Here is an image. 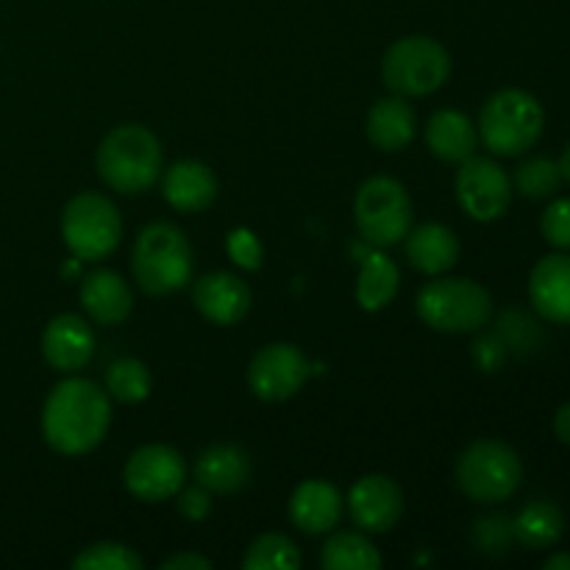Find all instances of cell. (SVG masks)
I'll list each match as a JSON object with an SVG mask.
<instances>
[{
	"instance_id": "6da1fadb",
	"label": "cell",
	"mask_w": 570,
	"mask_h": 570,
	"mask_svg": "<svg viewBox=\"0 0 570 570\" xmlns=\"http://www.w3.org/2000/svg\"><path fill=\"white\" fill-rule=\"evenodd\" d=\"M111 426L109 393L81 376L61 379L42 406L45 443L65 456L98 449Z\"/></svg>"
},
{
	"instance_id": "7a4b0ae2",
	"label": "cell",
	"mask_w": 570,
	"mask_h": 570,
	"mask_svg": "<svg viewBox=\"0 0 570 570\" xmlns=\"http://www.w3.org/2000/svg\"><path fill=\"white\" fill-rule=\"evenodd\" d=\"M100 181L120 195H142L161 173V142L150 128L139 122H122L111 128L98 145Z\"/></svg>"
},
{
	"instance_id": "3957f363",
	"label": "cell",
	"mask_w": 570,
	"mask_h": 570,
	"mask_svg": "<svg viewBox=\"0 0 570 570\" xmlns=\"http://www.w3.org/2000/svg\"><path fill=\"white\" fill-rule=\"evenodd\" d=\"M131 273L145 295L178 293L193 282V248L173 223H150L139 232L131 250Z\"/></svg>"
},
{
	"instance_id": "277c9868",
	"label": "cell",
	"mask_w": 570,
	"mask_h": 570,
	"mask_svg": "<svg viewBox=\"0 0 570 570\" xmlns=\"http://www.w3.org/2000/svg\"><path fill=\"white\" fill-rule=\"evenodd\" d=\"M546 111L527 89H501L479 115V139L493 156L515 159L543 137Z\"/></svg>"
},
{
	"instance_id": "5b68a950",
	"label": "cell",
	"mask_w": 570,
	"mask_h": 570,
	"mask_svg": "<svg viewBox=\"0 0 570 570\" xmlns=\"http://www.w3.org/2000/svg\"><path fill=\"white\" fill-rule=\"evenodd\" d=\"M415 312L434 332L471 334L490 323L493 298L473 278H434L417 293Z\"/></svg>"
},
{
	"instance_id": "8992f818",
	"label": "cell",
	"mask_w": 570,
	"mask_h": 570,
	"mask_svg": "<svg viewBox=\"0 0 570 570\" xmlns=\"http://www.w3.org/2000/svg\"><path fill=\"white\" fill-rule=\"evenodd\" d=\"M456 488L479 504H501L512 499L523 482V462L515 449L501 440H476L456 460Z\"/></svg>"
},
{
	"instance_id": "52a82bcc",
	"label": "cell",
	"mask_w": 570,
	"mask_h": 570,
	"mask_svg": "<svg viewBox=\"0 0 570 570\" xmlns=\"http://www.w3.org/2000/svg\"><path fill=\"white\" fill-rule=\"evenodd\" d=\"M451 56L438 39L404 37L387 48L382 59L384 87L401 98H423L449 81Z\"/></svg>"
},
{
	"instance_id": "ba28073f",
	"label": "cell",
	"mask_w": 570,
	"mask_h": 570,
	"mask_svg": "<svg viewBox=\"0 0 570 570\" xmlns=\"http://www.w3.org/2000/svg\"><path fill=\"white\" fill-rule=\"evenodd\" d=\"M354 220L362 239L373 248H393L404 243L412 223V200L401 181L390 176H373L356 189Z\"/></svg>"
},
{
	"instance_id": "9c48e42d",
	"label": "cell",
	"mask_w": 570,
	"mask_h": 570,
	"mask_svg": "<svg viewBox=\"0 0 570 570\" xmlns=\"http://www.w3.org/2000/svg\"><path fill=\"white\" fill-rule=\"evenodd\" d=\"M61 237L78 262H100L122 239V217L100 193H78L61 212Z\"/></svg>"
},
{
	"instance_id": "30bf717a",
	"label": "cell",
	"mask_w": 570,
	"mask_h": 570,
	"mask_svg": "<svg viewBox=\"0 0 570 570\" xmlns=\"http://www.w3.org/2000/svg\"><path fill=\"white\" fill-rule=\"evenodd\" d=\"M454 189L462 212L476 223L499 220L512 204V178L499 161L488 156L473 154L460 161Z\"/></svg>"
},
{
	"instance_id": "8fae6325",
	"label": "cell",
	"mask_w": 570,
	"mask_h": 570,
	"mask_svg": "<svg viewBox=\"0 0 570 570\" xmlns=\"http://www.w3.org/2000/svg\"><path fill=\"white\" fill-rule=\"evenodd\" d=\"M187 482V462L173 445L150 443L134 451L122 468V484L128 493L148 504L173 499Z\"/></svg>"
},
{
	"instance_id": "7c38bea8",
	"label": "cell",
	"mask_w": 570,
	"mask_h": 570,
	"mask_svg": "<svg viewBox=\"0 0 570 570\" xmlns=\"http://www.w3.org/2000/svg\"><path fill=\"white\" fill-rule=\"evenodd\" d=\"M309 379V360L293 343H271L256 351L248 365L250 393L267 404L289 401Z\"/></svg>"
},
{
	"instance_id": "4fadbf2b",
	"label": "cell",
	"mask_w": 570,
	"mask_h": 570,
	"mask_svg": "<svg viewBox=\"0 0 570 570\" xmlns=\"http://www.w3.org/2000/svg\"><path fill=\"white\" fill-rule=\"evenodd\" d=\"M351 521L367 534H384L401 521L404 512V493L399 484L384 473H367L354 482L348 493Z\"/></svg>"
},
{
	"instance_id": "5bb4252c",
	"label": "cell",
	"mask_w": 570,
	"mask_h": 570,
	"mask_svg": "<svg viewBox=\"0 0 570 570\" xmlns=\"http://www.w3.org/2000/svg\"><path fill=\"white\" fill-rule=\"evenodd\" d=\"M95 332L83 317L56 315L42 332V356L53 371L78 373L92 362L95 356Z\"/></svg>"
},
{
	"instance_id": "9a60e30c",
	"label": "cell",
	"mask_w": 570,
	"mask_h": 570,
	"mask_svg": "<svg viewBox=\"0 0 570 570\" xmlns=\"http://www.w3.org/2000/svg\"><path fill=\"white\" fill-rule=\"evenodd\" d=\"M250 287L239 276L226 271L206 273L195 282L193 304L215 326H234L250 312Z\"/></svg>"
},
{
	"instance_id": "2e32d148",
	"label": "cell",
	"mask_w": 570,
	"mask_h": 570,
	"mask_svg": "<svg viewBox=\"0 0 570 570\" xmlns=\"http://www.w3.org/2000/svg\"><path fill=\"white\" fill-rule=\"evenodd\" d=\"M345 501L326 479H306L289 495V521L304 534H328L340 523Z\"/></svg>"
},
{
	"instance_id": "e0dca14e",
	"label": "cell",
	"mask_w": 570,
	"mask_h": 570,
	"mask_svg": "<svg viewBox=\"0 0 570 570\" xmlns=\"http://www.w3.org/2000/svg\"><path fill=\"white\" fill-rule=\"evenodd\" d=\"M161 195L167 204L184 215L206 212L217 198V176L209 165L198 159H181L161 176Z\"/></svg>"
},
{
	"instance_id": "ac0fdd59",
	"label": "cell",
	"mask_w": 570,
	"mask_h": 570,
	"mask_svg": "<svg viewBox=\"0 0 570 570\" xmlns=\"http://www.w3.org/2000/svg\"><path fill=\"white\" fill-rule=\"evenodd\" d=\"M78 301H81L89 321L100 323V326H117L134 309V293L128 282L120 273L106 271V267H98L81 278Z\"/></svg>"
},
{
	"instance_id": "d6986e66",
	"label": "cell",
	"mask_w": 570,
	"mask_h": 570,
	"mask_svg": "<svg viewBox=\"0 0 570 570\" xmlns=\"http://www.w3.org/2000/svg\"><path fill=\"white\" fill-rule=\"evenodd\" d=\"M529 298L540 317L551 323H570V256L549 254L532 267Z\"/></svg>"
},
{
	"instance_id": "ffe728a7",
	"label": "cell",
	"mask_w": 570,
	"mask_h": 570,
	"mask_svg": "<svg viewBox=\"0 0 570 570\" xmlns=\"http://www.w3.org/2000/svg\"><path fill=\"white\" fill-rule=\"evenodd\" d=\"M365 134L373 148L384 150V154H399V150L410 148L417 134L415 109L401 95L376 100L367 111Z\"/></svg>"
},
{
	"instance_id": "44dd1931",
	"label": "cell",
	"mask_w": 570,
	"mask_h": 570,
	"mask_svg": "<svg viewBox=\"0 0 570 570\" xmlns=\"http://www.w3.org/2000/svg\"><path fill=\"white\" fill-rule=\"evenodd\" d=\"M404 243L410 265L426 276H443L460 262V239L443 223H423L417 228L412 226Z\"/></svg>"
},
{
	"instance_id": "7402d4cb",
	"label": "cell",
	"mask_w": 570,
	"mask_h": 570,
	"mask_svg": "<svg viewBox=\"0 0 570 570\" xmlns=\"http://www.w3.org/2000/svg\"><path fill=\"white\" fill-rule=\"evenodd\" d=\"M195 482L217 495L237 493L250 482V456L232 443L209 445L195 460Z\"/></svg>"
},
{
	"instance_id": "603a6c76",
	"label": "cell",
	"mask_w": 570,
	"mask_h": 570,
	"mask_svg": "<svg viewBox=\"0 0 570 570\" xmlns=\"http://www.w3.org/2000/svg\"><path fill=\"white\" fill-rule=\"evenodd\" d=\"M426 145L438 159L460 165L479 148V128L456 109H440L429 117Z\"/></svg>"
},
{
	"instance_id": "cb8c5ba5",
	"label": "cell",
	"mask_w": 570,
	"mask_h": 570,
	"mask_svg": "<svg viewBox=\"0 0 570 570\" xmlns=\"http://www.w3.org/2000/svg\"><path fill=\"white\" fill-rule=\"evenodd\" d=\"M399 295V267L387 254H367L356 278V304L365 312H382Z\"/></svg>"
},
{
	"instance_id": "d4e9b609",
	"label": "cell",
	"mask_w": 570,
	"mask_h": 570,
	"mask_svg": "<svg viewBox=\"0 0 570 570\" xmlns=\"http://www.w3.org/2000/svg\"><path fill=\"white\" fill-rule=\"evenodd\" d=\"M512 534H515L518 543L523 549L543 551L551 546L560 543V538L566 534V518L549 501H532V504L523 507L521 512L512 521Z\"/></svg>"
},
{
	"instance_id": "484cf974",
	"label": "cell",
	"mask_w": 570,
	"mask_h": 570,
	"mask_svg": "<svg viewBox=\"0 0 570 570\" xmlns=\"http://www.w3.org/2000/svg\"><path fill=\"white\" fill-rule=\"evenodd\" d=\"M321 566L326 570H379L384 560L365 534L337 532L321 549Z\"/></svg>"
},
{
	"instance_id": "4316f807",
	"label": "cell",
	"mask_w": 570,
	"mask_h": 570,
	"mask_svg": "<svg viewBox=\"0 0 570 570\" xmlns=\"http://www.w3.org/2000/svg\"><path fill=\"white\" fill-rule=\"evenodd\" d=\"M150 387H154V379H150L148 365L134 356H122L106 367V393L120 404H142L150 395Z\"/></svg>"
},
{
	"instance_id": "83f0119b",
	"label": "cell",
	"mask_w": 570,
	"mask_h": 570,
	"mask_svg": "<svg viewBox=\"0 0 570 570\" xmlns=\"http://www.w3.org/2000/svg\"><path fill=\"white\" fill-rule=\"evenodd\" d=\"M245 570H298L301 568V551L284 534H262L248 546L243 557Z\"/></svg>"
},
{
	"instance_id": "f1b7e54d",
	"label": "cell",
	"mask_w": 570,
	"mask_h": 570,
	"mask_svg": "<svg viewBox=\"0 0 570 570\" xmlns=\"http://www.w3.org/2000/svg\"><path fill=\"white\" fill-rule=\"evenodd\" d=\"M562 184V173L560 165L546 156H534V159L523 161L521 167L515 170V187L523 198H551V195L560 189Z\"/></svg>"
},
{
	"instance_id": "f546056e",
	"label": "cell",
	"mask_w": 570,
	"mask_h": 570,
	"mask_svg": "<svg viewBox=\"0 0 570 570\" xmlns=\"http://www.w3.org/2000/svg\"><path fill=\"white\" fill-rule=\"evenodd\" d=\"M72 570H142V560L128 546L104 540L78 551Z\"/></svg>"
},
{
	"instance_id": "4dcf8cb0",
	"label": "cell",
	"mask_w": 570,
	"mask_h": 570,
	"mask_svg": "<svg viewBox=\"0 0 570 570\" xmlns=\"http://www.w3.org/2000/svg\"><path fill=\"white\" fill-rule=\"evenodd\" d=\"M540 232L549 245L570 250V198H557L546 206L543 217H540Z\"/></svg>"
},
{
	"instance_id": "1f68e13d",
	"label": "cell",
	"mask_w": 570,
	"mask_h": 570,
	"mask_svg": "<svg viewBox=\"0 0 570 570\" xmlns=\"http://www.w3.org/2000/svg\"><path fill=\"white\" fill-rule=\"evenodd\" d=\"M226 250L234 265H239L243 271H259L262 262H265L259 237L250 228H234L226 239Z\"/></svg>"
},
{
	"instance_id": "d6a6232c",
	"label": "cell",
	"mask_w": 570,
	"mask_h": 570,
	"mask_svg": "<svg viewBox=\"0 0 570 570\" xmlns=\"http://www.w3.org/2000/svg\"><path fill=\"white\" fill-rule=\"evenodd\" d=\"M473 540H476L479 549L488 551V554H501V551L510 549V543L515 540V534H512V521L501 515L484 518V521H479L476 529H473Z\"/></svg>"
},
{
	"instance_id": "836d02e7",
	"label": "cell",
	"mask_w": 570,
	"mask_h": 570,
	"mask_svg": "<svg viewBox=\"0 0 570 570\" xmlns=\"http://www.w3.org/2000/svg\"><path fill=\"white\" fill-rule=\"evenodd\" d=\"M178 512H181L187 521H204L212 512V493L206 488H200V484L187 488L181 493V499H178Z\"/></svg>"
},
{
	"instance_id": "e575fe53",
	"label": "cell",
	"mask_w": 570,
	"mask_h": 570,
	"mask_svg": "<svg viewBox=\"0 0 570 570\" xmlns=\"http://www.w3.org/2000/svg\"><path fill=\"white\" fill-rule=\"evenodd\" d=\"M473 362L479 365V371H499L501 362H504V345L495 337H479L473 343Z\"/></svg>"
},
{
	"instance_id": "d590c367",
	"label": "cell",
	"mask_w": 570,
	"mask_h": 570,
	"mask_svg": "<svg viewBox=\"0 0 570 570\" xmlns=\"http://www.w3.org/2000/svg\"><path fill=\"white\" fill-rule=\"evenodd\" d=\"M212 562L206 557L195 554V551H181V554H173L161 562V570H209Z\"/></svg>"
},
{
	"instance_id": "8d00e7d4",
	"label": "cell",
	"mask_w": 570,
	"mask_h": 570,
	"mask_svg": "<svg viewBox=\"0 0 570 570\" xmlns=\"http://www.w3.org/2000/svg\"><path fill=\"white\" fill-rule=\"evenodd\" d=\"M554 434H557V440H560V443L570 445V401H568V404H562L560 410H557Z\"/></svg>"
},
{
	"instance_id": "74e56055",
	"label": "cell",
	"mask_w": 570,
	"mask_h": 570,
	"mask_svg": "<svg viewBox=\"0 0 570 570\" xmlns=\"http://www.w3.org/2000/svg\"><path fill=\"white\" fill-rule=\"evenodd\" d=\"M546 570H570V554L568 551H557V554H551L549 560H546Z\"/></svg>"
},
{
	"instance_id": "f35d334b",
	"label": "cell",
	"mask_w": 570,
	"mask_h": 570,
	"mask_svg": "<svg viewBox=\"0 0 570 570\" xmlns=\"http://www.w3.org/2000/svg\"><path fill=\"white\" fill-rule=\"evenodd\" d=\"M560 165V173H562V181L570 184V142L566 145V150H562V159L557 161Z\"/></svg>"
}]
</instances>
